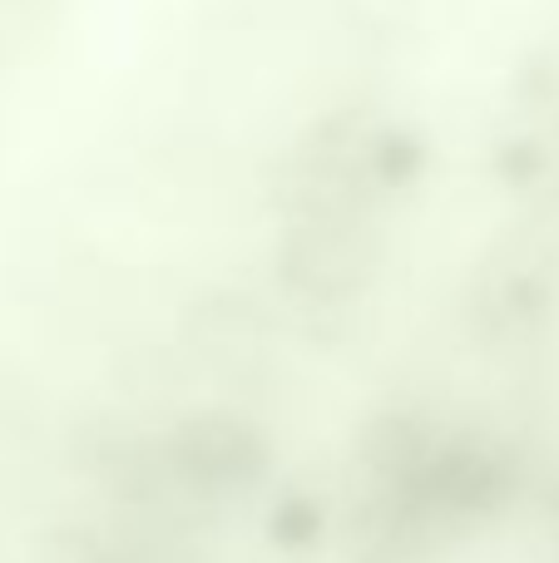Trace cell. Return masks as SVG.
Segmentation results:
<instances>
[{
  "label": "cell",
  "instance_id": "obj_1",
  "mask_svg": "<svg viewBox=\"0 0 559 563\" xmlns=\"http://www.w3.org/2000/svg\"><path fill=\"white\" fill-rule=\"evenodd\" d=\"M267 534H273V544L283 549H307L322 539V505L307 495H287L283 505L273 509V519H267Z\"/></svg>",
  "mask_w": 559,
  "mask_h": 563
}]
</instances>
